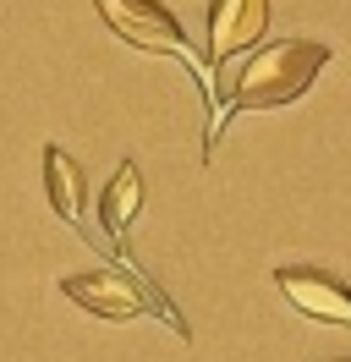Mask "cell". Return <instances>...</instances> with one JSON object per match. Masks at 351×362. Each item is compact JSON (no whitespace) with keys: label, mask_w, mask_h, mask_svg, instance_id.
<instances>
[{"label":"cell","mask_w":351,"mask_h":362,"mask_svg":"<svg viewBox=\"0 0 351 362\" xmlns=\"http://www.w3.org/2000/svg\"><path fill=\"white\" fill-rule=\"evenodd\" d=\"M61 296H66V302H77V308H88L93 318H110V324L143 318L154 308L176 335L187 340L181 313L165 308V296L154 291V286H143V274H137V269H83V274H66V280H61Z\"/></svg>","instance_id":"3"},{"label":"cell","mask_w":351,"mask_h":362,"mask_svg":"<svg viewBox=\"0 0 351 362\" xmlns=\"http://www.w3.org/2000/svg\"><path fill=\"white\" fill-rule=\"evenodd\" d=\"M93 11L105 17V28L115 33V39H127L132 49H149V55H171V61H181V66L197 77V88H203V99H209V132H203V159L214 154V77H209V66L192 55V45H187V33H181V23H176V11H165L159 0H93Z\"/></svg>","instance_id":"2"},{"label":"cell","mask_w":351,"mask_h":362,"mask_svg":"<svg viewBox=\"0 0 351 362\" xmlns=\"http://www.w3.org/2000/svg\"><path fill=\"white\" fill-rule=\"evenodd\" d=\"M269 28V0H214L209 6V77H214L231 55H241L247 45H258Z\"/></svg>","instance_id":"4"},{"label":"cell","mask_w":351,"mask_h":362,"mask_svg":"<svg viewBox=\"0 0 351 362\" xmlns=\"http://www.w3.org/2000/svg\"><path fill=\"white\" fill-rule=\"evenodd\" d=\"M275 280H280L285 302H291L297 313L318 318V324H340V329H351V291L335 280V274H324V269H280Z\"/></svg>","instance_id":"5"},{"label":"cell","mask_w":351,"mask_h":362,"mask_svg":"<svg viewBox=\"0 0 351 362\" xmlns=\"http://www.w3.org/2000/svg\"><path fill=\"white\" fill-rule=\"evenodd\" d=\"M346 362H351V357H346Z\"/></svg>","instance_id":"8"},{"label":"cell","mask_w":351,"mask_h":362,"mask_svg":"<svg viewBox=\"0 0 351 362\" xmlns=\"http://www.w3.org/2000/svg\"><path fill=\"white\" fill-rule=\"evenodd\" d=\"M44 192H50V209L61 214L66 226L88 236V220H83V165L66 154L61 143H50L44 148Z\"/></svg>","instance_id":"6"},{"label":"cell","mask_w":351,"mask_h":362,"mask_svg":"<svg viewBox=\"0 0 351 362\" xmlns=\"http://www.w3.org/2000/svg\"><path fill=\"white\" fill-rule=\"evenodd\" d=\"M324 66H329V45H313V39H275V45H263L258 55L247 61V71L236 77V93H231V105L219 110V127H225V115L280 110L291 99H302Z\"/></svg>","instance_id":"1"},{"label":"cell","mask_w":351,"mask_h":362,"mask_svg":"<svg viewBox=\"0 0 351 362\" xmlns=\"http://www.w3.org/2000/svg\"><path fill=\"white\" fill-rule=\"evenodd\" d=\"M137 209H143V170H137V165H115L105 198H99V226H105L115 252H121V236H127V226L137 220Z\"/></svg>","instance_id":"7"}]
</instances>
